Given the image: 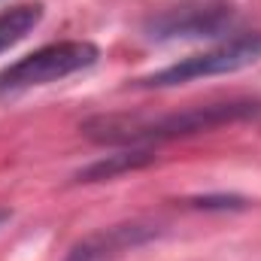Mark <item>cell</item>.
Segmentation results:
<instances>
[{"mask_svg":"<svg viewBox=\"0 0 261 261\" xmlns=\"http://www.w3.org/2000/svg\"><path fill=\"white\" fill-rule=\"evenodd\" d=\"M192 206H197V210H246L249 200L243 195H200L192 197Z\"/></svg>","mask_w":261,"mask_h":261,"instance_id":"8","label":"cell"},{"mask_svg":"<svg viewBox=\"0 0 261 261\" xmlns=\"http://www.w3.org/2000/svg\"><path fill=\"white\" fill-rule=\"evenodd\" d=\"M234 24V6L228 0H206L192 6H176L143 21V34L155 43L170 40H210Z\"/></svg>","mask_w":261,"mask_h":261,"instance_id":"4","label":"cell"},{"mask_svg":"<svg viewBox=\"0 0 261 261\" xmlns=\"http://www.w3.org/2000/svg\"><path fill=\"white\" fill-rule=\"evenodd\" d=\"M261 119V100L240 97V100H216L186 107L158 119L149 116H94L82 125V134L103 146H152L176 137H192L203 130H216L234 122Z\"/></svg>","mask_w":261,"mask_h":261,"instance_id":"1","label":"cell"},{"mask_svg":"<svg viewBox=\"0 0 261 261\" xmlns=\"http://www.w3.org/2000/svg\"><path fill=\"white\" fill-rule=\"evenodd\" d=\"M258 61H261V34H240V37H234V40H228L216 49L189 55V58L164 67V70L140 76L130 85L134 88H176V85H186V82L206 79V76L237 73V70H246V67L258 64Z\"/></svg>","mask_w":261,"mask_h":261,"instance_id":"3","label":"cell"},{"mask_svg":"<svg viewBox=\"0 0 261 261\" xmlns=\"http://www.w3.org/2000/svg\"><path fill=\"white\" fill-rule=\"evenodd\" d=\"M100 61V49L88 40H64L34 49L31 55L18 58L15 64L0 70V94H21L28 88L61 82L73 73H82Z\"/></svg>","mask_w":261,"mask_h":261,"instance_id":"2","label":"cell"},{"mask_svg":"<svg viewBox=\"0 0 261 261\" xmlns=\"http://www.w3.org/2000/svg\"><path fill=\"white\" fill-rule=\"evenodd\" d=\"M9 219H12V210H9V206H0V228H3Z\"/></svg>","mask_w":261,"mask_h":261,"instance_id":"9","label":"cell"},{"mask_svg":"<svg viewBox=\"0 0 261 261\" xmlns=\"http://www.w3.org/2000/svg\"><path fill=\"white\" fill-rule=\"evenodd\" d=\"M155 161V149L152 146H125L122 152H113L107 158H97L91 161L88 167H82L73 182H107V179H116L122 173H130V170H140V167H149Z\"/></svg>","mask_w":261,"mask_h":261,"instance_id":"6","label":"cell"},{"mask_svg":"<svg viewBox=\"0 0 261 261\" xmlns=\"http://www.w3.org/2000/svg\"><path fill=\"white\" fill-rule=\"evenodd\" d=\"M167 228L155 219H128V222H116L110 228H100L88 237H82L79 243L70 246L64 261H116L125 258L128 252H137L149 243H155L158 237H164Z\"/></svg>","mask_w":261,"mask_h":261,"instance_id":"5","label":"cell"},{"mask_svg":"<svg viewBox=\"0 0 261 261\" xmlns=\"http://www.w3.org/2000/svg\"><path fill=\"white\" fill-rule=\"evenodd\" d=\"M43 21V3H21L0 12V52L21 43Z\"/></svg>","mask_w":261,"mask_h":261,"instance_id":"7","label":"cell"}]
</instances>
